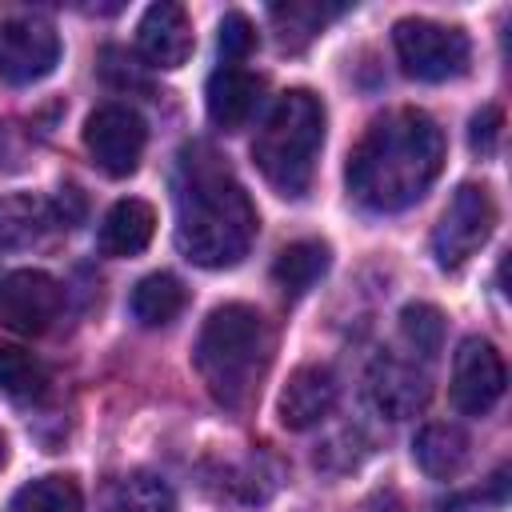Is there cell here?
I'll return each instance as SVG.
<instances>
[{
    "label": "cell",
    "mask_w": 512,
    "mask_h": 512,
    "mask_svg": "<svg viewBox=\"0 0 512 512\" xmlns=\"http://www.w3.org/2000/svg\"><path fill=\"white\" fill-rule=\"evenodd\" d=\"M340 8H320V4H280V8H272V20L280 24V40L288 44V48H296V44H304V40H312L320 28H324V20L328 16H336Z\"/></svg>",
    "instance_id": "cb8c5ba5"
},
{
    "label": "cell",
    "mask_w": 512,
    "mask_h": 512,
    "mask_svg": "<svg viewBox=\"0 0 512 512\" xmlns=\"http://www.w3.org/2000/svg\"><path fill=\"white\" fill-rule=\"evenodd\" d=\"M64 312V288L40 272V268H20L0 280V324L24 336L48 332Z\"/></svg>",
    "instance_id": "30bf717a"
},
{
    "label": "cell",
    "mask_w": 512,
    "mask_h": 512,
    "mask_svg": "<svg viewBox=\"0 0 512 512\" xmlns=\"http://www.w3.org/2000/svg\"><path fill=\"white\" fill-rule=\"evenodd\" d=\"M268 356H272V336L252 304L212 308L192 348V364L204 388L224 408H244L252 400L268 368Z\"/></svg>",
    "instance_id": "3957f363"
},
{
    "label": "cell",
    "mask_w": 512,
    "mask_h": 512,
    "mask_svg": "<svg viewBox=\"0 0 512 512\" xmlns=\"http://www.w3.org/2000/svg\"><path fill=\"white\" fill-rule=\"evenodd\" d=\"M324 148V104L308 88H288L256 128L252 160L280 196H304Z\"/></svg>",
    "instance_id": "277c9868"
},
{
    "label": "cell",
    "mask_w": 512,
    "mask_h": 512,
    "mask_svg": "<svg viewBox=\"0 0 512 512\" xmlns=\"http://www.w3.org/2000/svg\"><path fill=\"white\" fill-rule=\"evenodd\" d=\"M412 460L432 480H456L468 464V432L460 424H424L412 440Z\"/></svg>",
    "instance_id": "2e32d148"
},
{
    "label": "cell",
    "mask_w": 512,
    "mask_h": 512,
    "mask_svg": "<svg viewBox=\"0 0 512 512\" xmlns=\"http://www.w3.org/2000/svg\"><path fill=\"white\" fill-rule=\"evenodd\" d=\"M144 144H148V128L140 112H132L128 104H100L84 120V148L104 176H116V180L132 176L140 168Z\"/></svg>",
    "instance_id": "52a82bcc"
},
{
    "label": "cell",
    "mask_w": 512,
    "mask_h": 512,
    "mask_svg": "<svg viewBox=\"0 0 512 512\" xmlns=\"http://www.w3.org/2000/svg\"><path fill=\"white\" fill-rule=\"evenodd\" d=\"M100 512H176V496L160 476L128 472L104 488Z\"/></svg>",
    "instance_id": "d6986e66"
},
{
    "label": "cell",
    "mask_w": 512,
    "mask_h": 512,
    "mask_svg": "<svg viewBox=\"0 0 512 512\" xmlns=\"http://www.w3.org/2000/svg\"><path fill=\"white\" fill-rule=\"evenodd\" d=\"M184 300H188V292H184V284H180L172 272H148V276L132 288L128 312H132V320L144 324V328H164V324H172V320L180 316Z\"/></svg>",
    "instance_id": "ac0fdd59"
},
{
    "label": "cell",
    "mask_w": 512,
    "mask_h": 512,
    "mask_svg": "<svg viewBox=\"0 0 512 512\" xmlns=\"http://www.w3.org/2000/svg\"><path fill=\"white\" fill-rule=\"evenodd\" d=\"M260 92H264V80L256 72H248L244 64H220L204 88V104H208L212 124L224 132L248 124V116L260 104Z\"/></svg>",
    "instance_id": "5bb4252c"
},
{
    "label": "cell",
    "mask_w": 512,
    "mask_h": 512,
    "mask_svg": "<svg viewBox=\"0 0 512 512\" xmlns=\"http://www.w3.org/2000/svg\"><path fill=\"white\" fill-rule=\"evenodd\" d=\"M364 512H404V504H400L396 496H384V500H376V504H368Z\"/></svg>",
    "instance_id": "4316f807"
},
{
    "label": "cell",
    "mask_w": 512,
    "mask_h": 512,
    "mask_svg": "<svg viewBox=\"0 0 512 512\" xmlns=\"http://www.w3.org/2000/svg\"><path fill=\"white\" fill-rule=\"evenodd\" d=\"M400 336H404V344L412 352L436 356L440 344H444V316H440V308L436 304H424V300L404 304V312H400Z\"/></svg>",
    "instance_id": "603a6c76"
},
{
    "label": "cell",
    "mask_w": 512,
    "mask_h": 512,
    "mask_svg": "<svg viewBox=\"0 0 512 512\" xmlns=\"http://www.w3.org/2000/svg\"><path fill=\"white\" fill-rule=\"evenodd\" d=\"M392 44H396L400 68L412 80H428V84L464 76L468 60H472V44H468V36L460 28L440 24V20H424V16L396 20Z\"/></svg>",
    "instance_id": "5b68a950"
},
{
    "label": "cell",
    "mask_w": 512,
    "mask_h": 512,
    "mask_svg": "<svg viewBox=\"0 0 512 512\" xmlns=\"http://www.w3.org/2000/svg\"><path fill=\"white\" fill-rule=\"evenodd\" d=\"M496 228V200L484 184H460L432 228V256L440 268H460Z\"/></svg>",
    "instance_id": "8992f818"
},
{
    "label": "cell",
    "mask_w": 512,
    "mask_h": 512,
    "mask_svg": "<svg viewBox=\"0 0 512 512\" xmlns=\"http://www.w3.org/2000/svg\"><path fill=\"white\" fill-rule=\"evenodd\" d=\"M0 456H4V440H0Z\"/></svg>",
    "instance_id": "83f0119b"
},
{
    "label": "cell",
    "mask_w": 512,
    "mask_h": 512,
    "mask_svg": "<svg viewBox=\"0 0 512 512\" xmlns=\"http://www.w3.org/2000/svg\"><path fill=\"white\" fill-rule=\"evenodd\" d=\"M256 228V204L232 168L208 144H188L176 168V248L196 268H232L248 256Z\"/></svg>",
    "instance_id": "6da1fadb"
},
{
    "label": "cell",
    "mask_w": 512,
    "mask_h": 512,
    "mask_svg": "<svg viewBox=\"0 0 512 512\" xmlns=\"http://www.w3.org/2000/svg\"><path fill=\"white\" fill-rule=\"evenodd\" d=\"M368 396H372V404L388 420H404V416H412V412L424 408V400H428V376L412 360H400V356L384 352L368 368Z\"/></svg>",
    "instance_id": "7c38bea8"
},
{
    "label": "cell",
    "mask_w": 512,
    "mask_h": 512,
    "mask_svg": "<svg viewBox=\"0 0 512 512\" xmlns=\"http://www.w3.org/2000/svg\"><path fill=\"white\" fill-rule=\"evenodd\" d=\"M48 392V368L24 348H0V396L40 400Z\"/></svg>",
    "instance_id": "44dd1931"
},
{
    "label": "cell",
    "mask_w": 512,
    "mask_h": 512,
    "mask_svg": "<svg viewBox=\"0 0 512 512\" xmlns=\"http://www.w3.org/2000/svg\"><path fill=\"white\" fill-rule=\"evenodd\" d=\"M328 244L324 240H296L288 248H280L276 264H272V280L284 296H304L324 272H328Z\"/></svg>",
    "instance_id": "ffe728a7"
},
{
    "label": "cell",
    "mask_w": 512,
    "mask_h": 512,
    "mask_svg": "<svg viewBox=\"0 0 512 512\" xmlns=\"http://www.w3.org/2000/svg\"><path fill=\"white\" fill-rule=\"evenodd\" d=\"M48 228H60L52 200H40V196H4L0 200V244L4 248H28Z\"/></svg>",
    "instance_id": "e0dca14e"
},
{
    "label": "cell",
    "mask_w": 512,
    "mask_h": 512,
    "mask_svg": "<svg viewBox=\"0 0 512 512\" xmlns=\"http://www.w3.org/2000/svg\"><path fill=\"white\" fill-rule=\"evenodd\" d=\"M156 232V212L148 200H116L100 220V252L104 256H136L148 248Z\"/></svg>",
    "instance_id": "9a60e30c"
},
{
    "label": "cell",
    "mask_w": 512,
    "mask_h": 512,
    "mask_svg": "<svg viewBox=\"0 0 512 512\" xmlns=\"http://www.w3.org/2000/svg\"><path fill=\"white\" fill-rule=\"evenodd\" d=\"M336 404V372L328 364H300L284 392H280V424L292 428V432H304L312 424H320Z\"/></svg>",
    "instance_id": "4fadbf2b"
},
{
    "label": "cell",
    "mask_w": 512,
    "mask_h": 512,
    "mask_svg": "<svg viewBox=\"0 0 512 512\" xmlns=\"http://www.w3.org/2000/svg\"><path fill=\"white\" fill-rule=\"evenodd\" d=\"M216 44H220V64H244V56L256 48V28H252V20H248L244 12H228V16L220 20Z\"/></svg>",
    "instance_id": "d4e9b609"
},
{
    "label": "cell",
    "mask_w": 512,
    "mask_h": 512,
    "mask_svg": "<svg viewBox=\"0 0 512 512\" xmlns=\"http://www.w3.org/2000/svg\"><path fill=\"white\" fill-rule=\"evenodd\" d=\"M504 384H508V372H504V356L496 352V344L484 336H468L452 356L448 396H452L456 412L484 416L504 396Z\"/></svg>",
    "instance_id": "9c48e42d"
},
{
    "label": "cell",
    "mask_w": 512,
    "mask_h": 512,
    "mask_svg": "<svg viewBox=\"0 0 512 512\" xmlns=\"http://www.w3.org/2000/svg\"><path fill=\"white\" fill-rule=\"evenodd\" d=\"M136 44H140V56L152 68H180V64H188V56L196 48L188 12L180 4H172V0H160V4L144 8L140 28H136Z\"/></svg>",
    "instance_id": "8fae6325"
},
{
    "label": "cell",
    "mask_w": 512,
    "mask_h": 512,
    "mask_svg": "<svg viewBox=\"0 0 512 512\" xmlns=\"http://www.w3.org/2000/svg\"><path fill=\"white\" fill-rule=\"evenodd\" d=\"M444 168V132L420 108H392L376 116L356 140L344 180L360 208L400 212L416 204Z\"/></svg>",
    "instance_id": "7a4b0ae2"
},
{
    "label": "cell",
    "mask_w": 512,
    "mask_h": 512,
    "mask_svg": "<svg viewBox=\"0 0 512 512\" xmlns=\"http://www.w3.org/2000/svg\"><path fill=\"white\" fill-rule=\"evenodd\" d=\"M500 128H504V112H500L496 104L480 108V112L472 116V124H468V144H472V152H476V156H492L496 144H500Z\"/></svg>",
    "instance_id": "484cf974"
},
{
    "label": "cell",
    "mask_w": 512,
    "mask_h": 512,
    "mask_svg": "<svg viewBox=\"0 0 512 512\" xmlns=\"http://www.w3.org/2000/svg\"><path fill=\"white\" fill-rule=\"evenodd\" d=\"M8 512H84V496L68 476H40L12 496Z\"/></svg>",
    "instance_id": "7402d4cb"
},
{
    "label": "cell",
    "mask_w": 512,
    "mask_h": 512,
    "mask_svg": "<svg viewBox=\"0 0 512 512\" xmlns=\"http://www.w3.org/2000/svg\"><path fill=\"white\" fill-rule=\"evenodd\" d=\"M60 64V36L40 16H0V80L36 84Z\"/></svg>",
    "instance_id": "ba28073f"
}]
</instances>
